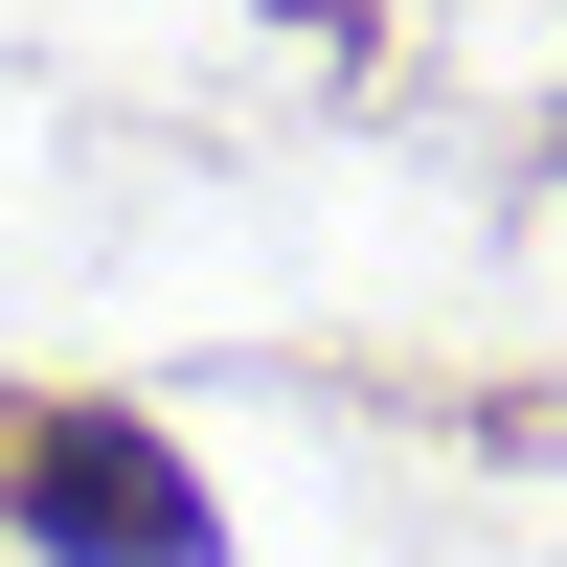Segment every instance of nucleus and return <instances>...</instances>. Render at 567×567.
Listing matches in <instances>:
<instances>
[{
	"mask_svg": "<svg viewBox=\"0 0 567 567\" xmlns=\"http://www.w3.org/2000/svg\"><path fill=\"white\" fill-rule=\"evenodd\" d=\"M0 523L45 567H227V499L182 477L136 409H23V432H0Z\"/></svg>",
	"mask_w": 567,
	"mask_h": 567,
	"instance_id": "f257e3e1",
	"label": "nucleus"
}]
</instances>
